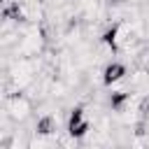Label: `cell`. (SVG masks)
<instances>
[{"instance_id": "7a4b0ae2", "label": "cell", "mask_w": 149, "mask_h": 149, "mask_svg": "<svg viewBox=\"0 0 149 149\" xmlns=\"http://www.w3.org/2000/svg\"><path fill=\"white\" fill-rule=\"evenodd\" d=\"M126 74H128V70H126L123 63H119V61H107L105 68H102V86L112 88L116 81L126 79Z\"/></svg>"}, {"instance_id": "6da1fadb", "label": "cell", "mask_w": 149, "mask_h": 149, "mask_svg": "<svg viewBox=\"0 0 149 149\" xmlns=\"http://www.w3.org/2000/svg\"><path fill=\"white\" fill-rule=\"evenodd\" d=\"M33 107H35V105H33V98H28L26 91H16V93H12L7 100H2V109H7L9 116H12L16 123L28 121L30 114H33Z\"/></svg>"}, {"instance_id": "3957f363", "label": "cell", "mask_w": 149, "mask_h": 149, "mask_svg": "<svg viewBox=\"0 0 149 149\" xmlns=\"http://www.w3.org/2000/svg\"><path fill=\"white\" fill-rule=\"evenodd\" d=\"M126 84H128L130 91L147 93V91H149V68L137 63V68H135L130 74H126Z\"/></svg>"}]
</instances>
